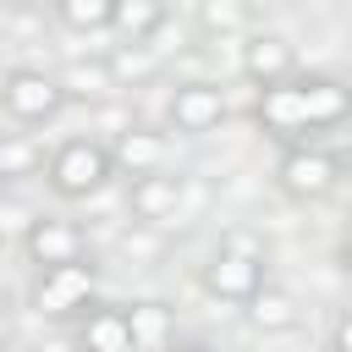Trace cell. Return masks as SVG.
Returning a JSON list of instances; mask_svg holds the SVG:
<instances>
[{
    "label": "cell",
    "mask_w": 352,
    "mask_h": 352,
    "mask_svg": "<svg viewBox=\"0 0 352 352\" xmlns=\"http://www.w3.org/2000/svg\"><path fill=\"white\" fill-rule=\"evenodd\" d=\"M110 176H116L110 143L99 138H66L60 148H50V165H44V182L55 198H94Z\"/></svg>",
    "instance_id": "6da1fadb"
},
{
    "label": "cell",
    "mask_w": 352,
    "mask_h": 352,
    "mask_svg": "<svg viewBox=\"0 0 352 352\" xmlns=\"http://www.w3.org/2000/svg\"><path fill=\"white\" fill-rule=\"evenodd\" d=\"M0 110H6L16 126H44V121H55V116L66 110V94H60V82H55L50 72H38V66H11V72L0 77Z\"/></svg>",
    "instance_id": "7a4b0ae2"
},
{
    "label": "cell",
    "mask_w": 352,
    "mask_h": 352,
    "mask_svg": "<svg viewBox=\"0 0 352 352\" xmlns=\"http://www.w3.org/2000/svg\"><path fill=\"white\" fill-rule=\"evenodd\" d=\"M275 182H280V192H286V198H302V204H314V198H330V192H336V182H341V165H336V154H330V148L297 143V148H286V154H280V165H275Z\"/></svg>",
    "instance_id": "3957f363"
},
{
    "label": "cell",
    "mask_w": 352,
    "mask_h": 352,
    "mask_svg": "<svg viewBox=\"0 0 352 352\" xmlns=\"http://www.w3.org/2000/svg\"><path fill=\"white\" fill-rule=\"evenodd\" d=\"M22 248H28V258L38 264V275H44V270H66V264H88V236H82V226H72V220H60V214H38V220L22 231Z\"/></svg>",
    "instance_id": "277c9868"
},
{
    "label": "cell",
    "mask_w": 352,
    "mask_h": 352,
    "mask_svg": "<svg viewBox=\"0 0 352 352\" xmlns=\"http://www.w3.org/2000/svg\"><path fill=\"white\" fill-rule=\"evenodd\" d=\"M94 286H99L94 258H88V264H66V270H44V275L33 280V314L66 319V314H77V308L94 302Z\"/></svg>",
    "instance_id": "5b68a950"
},
{
    "label": "cell",
    "mask_w": 352,
    "mask_h": 352,
    "mask_svg": "<svg viewBox=\"0 0 352 352\" xmlns=\"http://www.w3.org/2000/svg\"><path fill=\"white\" fill-rule=\"evenodd\" d=\"M165 110H170V126H176V132L204 138V132H214V126L231 116V99H226L220 82H176Z\"/></svg>",
    "instance_id": "8992f818"
},
{
    "label": "cell",
    "mask_w": 352,
    "mask_h": 352,
    "mask_svg": "<svg viewBox=\"0 0 352 352\" xmlns=\"http://www.w3.org/2000/svg\"><path fill=\"white\" fill-rule=\"evenodd\" d=\"M264 286H270V280H264V264H253V258H236V253H220V248H214V258L204 264V292L220 297V302L248 308Z\"/></svg>",
    "instance_id": "52a82bcc"
},
{
    "label": "cell",
    "mask_w": 352,
    "mask_h": 352,
    "mask_svg": "<svg viewBox=\"0 0 352 352\" xmlns=\"http://www.w3.org/2000/svg\"><path fill=\"white\" fill-rule=\"evenodd\" d=\"M187 198V182L176 170H154V176H132L126 187V209L138 214V226H165Z\"/></svg>",
    "instance_id": "ba28073f"
},
{
    "label": "cell",
    "mask_w": 352,
    "mask_h": 352,
    "mask_svg": "<svg viewBox=\"0 0 352 352\" xmlns=\"http://www.w3.org/2000/svg\"><path fill=\"white\" fill-rule=\"evenodd\" d=\"M297 94H302L308 132H330L352 116V82H341V77H297Z\"/></svg>",
    "instance_id": "9c48e42d"
},
{
    "label": "cell",
    "mask_w": 352,
    "mask_h": 352,
    "mask_svg": "<svg viewBox=\"0 0 352 352\" xmlns=\"http://www.w3.org/2000/svg\"><path fill=\"white\" fill-rule=\"evenodd\" d=\"M165 160H170V143L154 126H121L110 143V165L126 176H154V170H165Z\"/></svg>",
    "instance_id": "30bf717a"
},
{
    "label": "cell",
    "mask_w": 352,
    "mask_h": 352,
    "mask_svg": "<svg viewBox=\"0 0 352 352\" xmlns=\"http://www.w3.org/2000/svg\"><path fill=\"white\" fill-rule=\"evenodd\" d=\"M242 72H248L258 88L292 82V72H297V50H292V38H280V33H253V38L242 44Z\"/></svg>",
    "instance_id": "8fae6325"
},
{
    "label": "cell",
    "mask_w": 352,
    "mask_h": 352,
    "mask_svg": "<svg viewBox=\"0 0 352 352\" xmlns=\"http://www.w3.org/2000/svg\"><path fill=\"white\" fill-rule=\"evenodd\" d=\"M258 126L280 143H302L308 121H302V94H297V77L292 82H275V88H258Z\"/></svg>",
    "instance_id": "7c38bea8"
},
{
    "label": "cell",
    "mask_w": 352,
    "mask_h": 352,
    "mask_svg": "<svg viewBox=\"0 0 352 352\" xmlns=\"http://www.w3.org/2000/svg\"><path fill=\"white\" fill-rule=\"evenodd\" d=\"M170 336H176V319L165 302L143 297V302H126V341L132 352H170Z\"/></svg>",
    "instance_id": "4fadbf2b"
},
{
    "label": "cell",
    "mask_w": 352,
    "mask_h": 352,
    "mask_svg": "<svg viewBox=\"0 0 352 352\" xmlns=\"http://www.w3.org/2000/svg\"><path fill=\"white\" fill-rule=\"evenodd\" d=\"M55 82H60L66 99H88V104L116 94V77H110V60H104V55H94V60H82V55L66 60V66L55 72Z\"/></svg>",
    "instance_id": "5bb4252c"
},
{
    "label": "cell",
    "mask_w": 352,
    "mask_h": 352,
    "mask_svg": "<svg viewBox=\"0 0 352 352\" xmlns=\"http://www.w3.org/2000/svg\"><path fill=\"white\" fill-rule=\"evenodd\" d=\"M165 22H170V11H165L160 0H116V16H110V28H116L126 44H148Z\"/></svg>",
    "instance_id": "9a60e30c"
},
{
    "label": "cell",
    "mask_w": 352,
    "mask_h": 352,
    "mask_svg": "<svg viewBox=\"0 0 352 352\" xmlns=\"http://www.w3.org/2000/svg\"><path fill=\"white\" fill-rule=\"evenodd\" d=\"M242 314H248V324H253V330L280 336V330H292V324H297V297H292V292H280V286H264Z\"/></svg>",
    "instance_id": "2e32d148"
},
{
    "label": "cell",
    "mask_w": 352,
    "mask_h": 352,
    "mask_svg": "<svg viewBox=\"0 0 352 352\" xmlns=\"http://www.w3.org/2000/svg\"><path fill=\"white\" fill-rule=\"evenodd\" d=\"M44 165H50V154H44V143H38L33 132H6V138H0V176H6V182L38 176Z\"/></svg>",
    "instance_id": "e0dca14e"
},
{
    "label": "cell",
    "mask_w": 352,
    "mask_h": 352,
    "mask_svg": "<svg viewBox=\"0 0 352 352\" xmlns=\"http://www.w3.org/2000/svg\"><path fill=\"white\" fill-rule=\"evenodd\" d=\"M82 352H132V341H126V308H94L82 319Z\"/></svg>",
    "instance_id": "ac0fdd59"
},
{
    "label": "cell",
    "mask_w": 352,
    "mask_h": 352,
    "mask_svg": "<svg viewBox=\"0 0 352 352\" xmlns=\"http://www.w3.org/2000/svg\"><path fill=\"white\" fill-rule=\"evenodd\" d=\"M116 0H55V22L72 33H110Z\"/></svg>",
    "instance_id": "d6986e66"
},
{
    "label": "cell",
    "mask_w": 352,
    "mask_h": 352,
    "mask_svg": "<svg viewBox=\"0 0 352 352\" xmlns=\"http://www.w3.org/2000/svg\"><path fill=\"white\" fill-rule=\"evenodd\" d=\"M110 60V77H116V88H126V82H143V77H154V55H148V44H121L116 55H104Z\"/></svg>",
    "instance_id": "ffe728a7"
},
{
    "label": "cell",
    "mask_w": 352,
    "mask_h": 352,
    "mask_svg": "<svg viewBox=\"0 0 352 352\" xmlns=\"http://www.w3.org/2000/svg\"><path fill=\"white\" fill-rule=\"evenodd\" d=\"M198 28L204 33H236V28H248V6L242 0H204L198 6Z\"/></svg>",
    "instance_id": "44dd1931"
},
{
    "label": "cell",
    "mask_w": 352,
    "mask_h": 352,
    "mask_svg": "<svg viewBox=\"0 0 352 352\" xmlns=\"http://www.w3.org/2000/svg\"><path fill=\"white\" fill-rule=\"evenodd\" d=\"M220 253H236V258H253V264H264V242H258V236H248V231H226Z\"/></svg>",
    "instance_id": "7402d4cb"
},
{
    "label": "cell",
    "mask_w": 352,
    "mask_h": 352,
    "mask_svg": "<svg viewBox=\"0 0 352 352\" xmlns=\"http://www.w3.org/2000/svg\"><path fill=\"white\" fill-rule=\"evenodd\" d=\"M121 248H126V258H132V253H138V258H154V253H160V236H154V226H138V231L121 236Z\"/></svg>",
    "instance_id": "603a6c76"
},
{
    "label": "cell",
    "mask_w": 352,
    "mask_h": 352,
    "mask_svg": "<svg viewBox=\"0 0 352 352\" xmlns=\"http://www.w3.org/2000/svg\"><path fill=\"white\" fill-rule=\"evenodd\" d=\"M330 341H336V352H352V314H341V319H336Z\"/></svg>",
    "instance_id": "cb8c5ba5"
},
{
    "label": "cell",
    "mask_w": 352,
    "mask_h": 352,
    "mask_svg": "<svg viewBox=\"0 0 352 352\" xmlns=\"http://www.w3.org/2000/svg\"><path fill=\"white\" fill-rule=\"evenodd\" d=\"M336 165H341V170H346V176H352V143H346V148H341V154H336Z\"/></svg>",
    "instance_id": "d4e9b609"
},
{
    "label": "cell",
    "mask_w": 352,
    "mask_h": 352,
    "mask_svg": "<svg viewBox=\"0 0 352 352\" xmlns=\"http://www.w3.org/2000/svg\"><path fill=\"white\" fill-rule=\"evenodd\" d=\"M341 264H346V270H352V231H346V236H341Z\"/></svg>",
    "instance_id": "484cf974"
},
{
    "label": "cell",
    "mask_w": 352,
    "mask_h": 352,
    "mask_svg": "<svg viewBox=\"0 0 352 352\" xmlns=\"http://www.w3.org/2000/svg\"><path fill=\"white\" fill-rule=\"evenodd\" d=\"M176 352H214V346H204V341H187V346H176Z\"/></svg>",
    "instance_id": "4316f807"
},
{
    "label": "cell",
    "mask_w": 352,
    "mask_h": 352,
    "mask_svg": "<svg viewBox=\"0 0 352 352\" xmlns=\"http://www.w3.org/2000/svg\"><path fill=\"white\" fill-rule=\"evenodd\" d=\"M6 187H11V182H6V176H0V198H6Z\"/></svg>",
    "instance_id": "83f0119b"
},
{
    "label": "cell",
    "mask_w": 352,
    "mask_h": 352,
    "mask_svg": "<svg viewBox=\"0 0 352 352\" xmlns=\"http://www.w3.org/2000/svg\"><path fill=\"white\" fill-rule=\"evenodd\" d=\"M0 314H6V292H0Z\"/></svg>",
    "instance_id": "f1b7e54d"
}]
</instances>
